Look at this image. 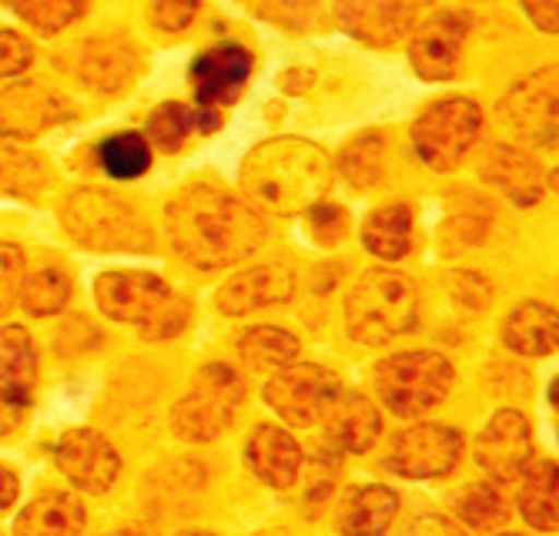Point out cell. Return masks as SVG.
Wrapping results in <instances>:
<instances>
[{"label": "cell", "mask_w": 559, "mask_h": 536, "mask_svg": "<svg viewBox=\"0 0 559 536\" xmlns=\"http://www.w3.org/2000/svg\"><path fill=\"white\" fill-rule=\"evenodd\" d=\"M282 84H285V91H292V94H295V91H305V84H312V71H301V68H298V71H288V74L282 78Z\"/></svg>", "instance_id": "cell-48"}, {"label": "cell", "mask_w": 559, "mask_h": 536, "mask_svg": "<svg viewBox=\"0 0 559 536\" xmlns=\"http://www.w3.org/2000/svg\"><path fill=\"white\" fill-rule=\"evenodd\" d=\"M175 252L194 269H225L262 249L265 222L248 202L215 188L191 184L165 209Z\"/></svg>", "instance_id": "cell-1"}, {"label": "cell", "mask_w": 559, "mask_h": 536, "mask_svg": "<svg viewBox=\"0 0 559 536\" xmlns=\"http://www.w3.org/2000/svg\"><path fill=\"white\" fill-rule=\"evenodd\" d=\"M309 228H312V238L319 241V246L332 249L348 231V212L342 205H332V202H316L309 209Z\"/></svg>", "instance_id": "cell-38"}, {"label": "cell", "mask_w": 559, "mask_h": 536, "mask_svg": "<svg viewBox=\"0 0 559 536\" xmlns=\"http://www.w3.org/2000/svg\"><path fill=\"white\" fill-rule=\"evenodd\" d=\"M399 513V493L382 483L348 490L338 503V529L345 536H382Z\"/></svg>", "instance_id": "cell-24"}, {"label": "cell", "mask_w": 559, "mask_h": 536, "mask_svg": "<svg viewBox=\"0 0 559 536\" xmlns=\"http://www.w3.org/2000/svg\"><path fill=\"white\" fill-rule=\"evenodd\" d=\"M81 529L84 503L71 493H44L14 520V536H78Z\"/></svg>", "instance_id": "cell-25"}, {"label": "cell", "mask_w": 559, "mask_h": 536, "mask_svg": "<svg viewBox=\"0 0 559 536\" xmlns=\"http://www.w3.org/2000/svg\"><path fill=\"white\" fill-rule=\"evenodd\" d=\"M71 118L74 105L44 84L21 81L11 87H0V138L27 141Z\"/></svg>", "instance_id": "cell-13"}, {"label": "cell", "mask_w": 559, "mask_h": 536, "mask_svg": "<svg viewBox=\"0 0 559 536\" xmlns=\"http://www.w3.org/2000/svg\"><path fill=\"white\" fill-rule=\"evenodd\" d=\"M241 184L251 202L275 215L309 212L332 184V162L305 138H272L251 148L241 165Z\"/></svg>", "instance_id": "cell-2"}, {"label": "cell", "mask_w": 559, "mask_h": 536, "mask_svg": "<svg viewBox=\"0 0 559 536\" xmlns=\"http://www.w3.org/2000/svg\"><path fill=\"white\" fill-rule=\"evenodd\" d=\"M362 246L385 262L405 259L413 252V209L405 202L376 209L362 225Z\"/></svg>", "instance_id": "cell-26"}, {"label": "cell", "mask_w": 559, "mask_h": 536, "mask_svg": "<svg viewBox=\"0 0 559 536\" xmlns=\"http://www.w3.org/2000/svg\"><path fill=\"white\" fill-rule=\"evenodd\" d=\"M245 456H248L251 469H255V476L262 483L275 486V490L292 486L301 469V450L292 440V432H285L282 426H272V422H262L248 436Z\"/></svg>", "instance_id": "cell-21"}, {"label": "cell", "mask_w": 559, "mask_h": 536, "mask_svg": "<svg viewBox=\"0 0 559 536\" xmlns=\"http://www.w3.org/2000/svg\"><path fill=\"white\" fill-rule=\"evenodd\" d=\"M141 71V58L134 44L124 37H94L84 40L78 55V74L84 84L97 87L100 94H121L134 84Z\"/></svg>", "instance_id": "cell-19"}, {"label": "cell", "mask_w": 559, "mask_h": 536, "mask_svg": "<svg viewBox=\"0 0 559 536\" xmlns=\"http://www.w3.org/2000/svg\"><path fill=\"white\" fill-rule=\"evenodd\" d=\"M332 443L345 453H369L382 432L379 409L362 393H338V400L325 409Z\"/></svg>", "instance_id": "cell-23"}, {"label": "cell", "mask_w": 559, "mask_h": 536, "mask_svg": "<svg viewBox=\"0 0 559 536\" xmlns=\"http://www.w3.org/2000/svg\"><path fill=\"white\" fill-rule=\"evenodd\" d=\"M372 379H376V393L389 413L402 419H416L449 396L452 366L445 356L429 349L395 353L376 366Z\"/></svg>", "instance_id": "cell-5"}, {"label": "cell", "mask_w": 559, "mask_h": 536, "mask_svg": "<svg viewBox=\"0 0 559 536\" xmlns=\"http://www.w3.org/2000/svg\"><path fill=\"white\" fill-rule=\"evenodd\" d=\"M198 11H201V0H158L151 21L165 34H181L194 24Z\"/></svg>", "instance_id": "cell-41"}, {"label": "cell", "mask_w": 559, "mask_h": 536, "mask_svg": "<svg viewBox=\"0 0 559 536\" xmlns=\"http://www.w3.org/2000/svg\"><path fill=\"white\" fill-rule=\"evenodd\" d=\"M452 296H455V302H460V306H466L473 312H483L489 296H492V288H489V282L479 272H460V275L452 278Z\"/></svg>", "instance_id": "cell-43"}, {"label": "cell", "mask_w": 559, "mask_h": 536, "mask_svg": "<svg viewBox=\"0 0 559 536\" xmlns=\"http://www.w3.org/2000/svg\"><path fill=\"white\" fill-rule=\"evenodd\" d=\"M342 382L319 362L285 366L265 385V403L292 426H312L338 400Z\"/></svg>", "instance_id": "cell-8"}, {"label": "cell", "mask_w": 559, "mask_h": 536, "mask_svg": "<svg viewBox=\"0 0 559 536\" xmlns=\"http://www.w3.org/2000/svg\"><path fill=\"white\" fill-rule=\"evenodd\" d=\"M292 296H295V272L288 265H251L218 288L215 306L225 315H248L265 306H282Z\"/></svg>", "instance_id": "cell-18"}, {"label": "cell", "mask_w": 559, "mask_h": 536, "mask_svg": "<svg viewBox=\"0 0 559 536\" xmlns=\"http://www.w3.org/2000/svg\"><path fill=\"white\" fill-rule=\"evenodd\" d=\"M175 291L151 272H105L94 282V302L115 322L147 325L168 302Z\"/></svg>", "instance_id": "cell-12"}, {"label": "cell", "mask_w": 559, "mask_h": 536, "mask_svg": "<svg viewBox=\"0 0 559 536\" xmlns=\"http://www.w3.org/2000/svg\"><path fill=\"white\" fill-rule=\"evenodd\" d=\"M241 400H245V385L238 372L225 362H209L194 376L188 396L175 403L171 429L185 443H212L231 422Z\"/></svg>", "instance_id": "cell-6"}, {"label": "cell", "mask_w": 559, "mask_h": 536, "mask_svg": "<svg viewBox=\"0 0 559 536\" xmlns=\"http://www.w3.org/2000/svg\"><path fill=\"white\" fill-rule=\"evenodd\" d=\"M191 131H194V111L185 108L181 102H165L151 111L144 138L147 144H158L162 152H181V144Z\"/></svg>", "instance_id": "cell-35"}, {"label": "cell", "mask_w": 559, "mask_h": 536, "mask_svg": "<svg viewBox=\"0 0 559 536\" xmlns=\"http://www.w3.org/2000/svg\"><path fill=\"white\" fill-rule=\"evenodd\" d=\"M559 71L556 64H546L526 78H520L502 97V118L523 141L556 148V91Z\"/></svg>", "instance_id": "cell-9"}, {"label": "cell", "mask_w": 559, "mask_h": 536, "mask_svg": "<svg viewBox=\"0 0 559 536\" xmlns=\"http://www.w3.org/2000/svg\"><path fill=\"white\" fill-rule=\"evenodd\" d=\"M455 513L473 529H492L506 523V503L489 483H473L455 497Z\"/></svg>", "instance_id": "cell-36"}, {"label": "cell", "mask_w": 559, "mask_h": 536, "mask_svg": "<svg viewBox=\"0 0 559 536\" xmlns=\"http://www.w3.org/2000/svg\"><path fill=\"white\" fill-rule=\"evenodd\" d=\"M338 171L355 188L379 184V178L385 175V134L379 131L355 134L338 155Z\"/></svg>", "instance_id": "cell-32"}, {"label": "cell", "mask_w": 559, "mask_h": 536, "mask_svg": "<svg viewBox=\"0 0 559 536\" xmlns=\"http://www.w3.org/2000/svg\"><path fill=\"white\" fill-rule=\"evenodd\" d=\"M8 4L37 34L55 37V34H61L64 27H71L74 21L84 17L91 0H8Z\"/></svg>", "instance_id": "cell-34"}, {"label": "cell", "mask_w": 559, "mask_h": 536, "mask_svg": "<svg viewBox=\"0 0 559 536\" xmlns=\"http://www.w3.org/2000/svg\"><path fill=\"white\" fill-rule=\"evenodd\" d=\"M188 319H191L188 299L175 296L155 319H151L147 325H141V332H144V338H151V343H165V338H175L188 325Z\"/></svg>", "instance_id": "cell-40"}, {"label": "cell", "mask_w": 559, "mask_h": 536, "mask_svg": "<svg viewBox=\"0 0 559 536\" xmlns=\"http://www.w3.org/2000/svg\"><path fill=\"white\" fill-rule=\"evenodd\" d=\"M489 231V215L483 209H466V212H452L445 225L439 228V249L445 255H460L486 238Z\"/></svg>", "instance_id": "cell-37"}, {"label": "cell", "mask_w": 559, "mask_h": 536, "mask_svg": "<svg viewBox=\"0 0 559 536\" xmlns=\"http://www.w3.org/2000/svg\"><path fill=\"white\" fill-rule=\"evenodd\" d=\"M423 0H335V24L352 40L392 47L419 21Z\"/></svg>", "instance_id": "cell-14"}, {"label": "cell", "mask_w": 559, "mask_h": 536, "mask_svg": "<svg viewBox=\"0 0 559 536\" xmlns=\"http://www.w3.org/2000/svg\"><path fill=\"white\" fill-rule=\"evenodd\" d=\"M476 463L499 483L516 479L533 453V429L520 409H499L476 436Z\"/></svg>", "instance_id": "cell-15"}, {"label": "cell", "mask_w": 559, "mask_h": 536, "mask_svg": "<svg viewBox=\"0 0 559 536\" xmlns=\"http://www.w3.org/2000/svg\"><path fill=\"white\" fill-rule=\"evenodd\" d=\"M94 158L100 168H105L108 178L134 181V178L147 175V168H151V144L138 131H118V134H108L97 141Z\"/></svg>", "instance_id": "cell-28"}, {"label": "cell", "mask_w": 559, "mask_h": 536, "mask_svg": "<svg viewBox=\"0 0 559 536\" xmlns=\"http://www.w3.org/2000/svg\"><path fill=\"white\" fill-rule=\"evenodd\" d=\"M121 536H144V533H134V529H128V533H121Z\"/></svg>", "instance_id": "cell-49"}, {"label": "cell", "mask_w": 559, "mask_h": 536, "mask_svg": "<svg viewBox=\"0 0 559 536\" xmlns=\"http://www.w3.org/2000/svg\"><path fill=\"white\" fill-rule=\"evenodd\" d=\"M523 8H526L530 21L536 24V31L556 34V27H559V0H523Z\"/></svg>", "instance_id": "cell-46"}, {"label": "cell", "mask_w": 559, "mask_h": 536, "mask_svg": "<svg viewBox=\"0 0 559 536\" xmlns=\"http://www.w3.org/2000/svg\"><path fill=\"white\" fill-rule=\"evenodd\" d=\"M405 536H466V529L439 513H423L419 520L409 523V533Z\"/></svg>", "instance_id": "cell-45"}, {"label": "cell", "mask_w": 559, "mask_h": 536, "mask_svg": "<svg viewBox=\"0 0 559 536\" xmlns=\"http://www.w3.org/2000/svg\"><path fill=\"white\" fill-rule=\"evenodd\" d=\"M61 225L91 252H151L155 235L144 218L105 188H78L61 205Z\"/></svg>", "instance_id": "cell-4"}, {"label": "cell", "mask_w": 559, "mask_h": 536, "mask_svg": "<svg viewBox=\"0 0 559 536\" xmlns=\"http://www.w3.org/2000/svg\"><path fill=\"white\" fill-rule=\"evenodd\" d=\"M31 58H34L31 44L21 34L0 27V78H14V74L27 71Z\"/></svg>", "instance_id": "cell-42"}, {"label": "cell", "mask_w": 559, "mask_h": 536, "mask_svg": "<svg viewBox=\"0 0 559 536\" xmlns=\"http://www.w3.org/2000/svg\"><path fill=\"white\" fill-rule=\"evenodd\" d=\"M419 322V288L409 275L372 269L352 285L345 299V329L355 343L385 346Z\"/></svg>", "instance_id": "cell-3"}, {"label": "cell", "mask_w": 559, "mask_h": 536, "mask_svg": "<svg viewBox=\"0 0 559 536\" xmlns=\"http://www.w3.org/2000/svg\"><path fill=\"white\" fill-rule=\"evenodd\" d=\"M27 403H31V396L21 393V389L0 385V436H8V432H14L21 426Z\"/></svg>", "instance_id": "cell-44"}, {"label": "cell", "mask_w": 559, "mask_h": 536, "mask_svg": "<svg viewBox=\"0 0 559 536\" xmlns=\"http://www.w3.org/2000/svg\"><path fill=\"white\" fill-rule=\"evenodd\" d=\"M463 456V436L452 426L419 422L395 436L385 466L405 479H442Z\"/></svg>", "instance_id": "cell-10"}, {"label": "cell", "mask_w": 559, "mask_h": 536, "mask_svg": "<svg viewBox=\"0 0 559 536\" xmlns=\"http://www.w3.org/2000/svg\"><path fill=\"white\" fill-rule=\"evenodd\" d=\"M301 343L278 325H255L238 338V356L251 369H278L288 366L298 356Z\"/></svg>", "instance_id": "cell-30"}, {"label": "cell", "mask_w": 559, "mask_h": 536, "mask_svg": "<svg viewBox=\"0 0 559 536\" xmlns=\"http://www.w3.org/2000/svg\"><path fill=\"white\" fill-rule=\"evenodd\" d=\"M17 493H21L17 476H14L8 466H0V513H4V510L17 500Z\"/></svg>", "instance_id": "cell-47"}, {"label": "cell", "mask_w": 559, "mask_h": 536, "mask_svg": "<svg viewBox=\"0 0 559 536\" xmlns=\"http://www.w3.org/2000/svg\"><path fill=\"white\" fill-rule=\"evenodd\" d=\"M37 379V349L27 329L0 325V385L31 393Z\"/></svg>", "instance_id": "cell-31"}, {"label": "cell", "mask_w": 559, "mask_h": 536, "mask_svg": "<svg viewBox=\"0 0 559 536\" xmlns=\"http://www.w3.org/2000/svg\"><path fill=\"white\" fill-rule=\"evenodd\" d=\"M483 131V108L469 97H442L413 124V148L432 171H452Z\"/></svg>", "instance_id": "cell-7"}, {"label": "cell", "mask_w": 559, "mask_h": 536, "mask_svg": "<svg viewBox=\"0 0 559 536\" xmlns=\"http://www.w3.org/2000/svg\"><path fill=\"white\" fill-rule=\"evenodd\" d=\"M499 536H526V533H499Z\"/></svg>", "instance_id": "cell-50"}, {"label": "cell", "mask_w": 559, "mask_h": 536, "mask_svg": "<svg viewBox=\"0 0 559 536\" xmlns=\"http://www.w3.org/2000/svg\"><path fill=\"white\" fill-rule=\"evenodd\" d=\"M55 463L81 493H91V497L108 493L121 476L118 450L97 429H87V426L68 429L61 436L55 446Z\"/></svg>", "instance_id": "cell-11"}, {"label": "cell", "mask_w": 559, "mask_h": 536, "mask_svg": "<svg viewBox=\"0 0 559 536\" xmlns=\"http://www.w3.org/2000/svg\"><path fill=\"white\" fill-rule=\"evenodd\" d=\"M523 486H520V513L533 529H556L559 520V503H556V463L552 460H539L530 469L520 473Z\"/></svg>", "instance_id": "cell-27"}, {"label": "cell", "mask_w": 559, "mask_h": 536, "mask_svg": "<svg viewBox=\"0 0 559 536\" xmlns=\"http://www.w3.org/2000/svg\"><path fill=\"white\" fill-rule=\"evenodd\" d=\"M483 175L489 184H496L506 194V199L523 209L536 205L546 194V178H543L539 162L530 152L516 148V144H496L486 158Z\"/></svg>", "instance_id": "cell-20"}, {"label": "cell", "mask_w": 559, "mask_h": 536, "mask_svg": "<svg viewBox=\"0 0 559 536\" xmlns=\"http://www.w3.org/2000/svg\"><path fill=\"white\" fill-rule=\"evenodd\" d=\"M24 282V252L11 241H0V315H8L17 302Z\"/></svg>", "instance_id": "cell-39"}, {"label": "cell", "mask_w": 559, "mask_h": 536, "mask_svg": "<svg viewBox=\"0 0 559 536\" xmlns=\"http://www.w3.org/2000/svg\"><path fill=\"white\" fill-rule=\"evenodd\" d=\"M251 51L235 40H222L191 61V87L201 108H218L238 102L245 81L251 78Z\"/></svg>", "instance_id": "cell-16"}, {"label": "cell", "mask_w": 559, "mask_h": 536, "mask_svg": "<svg viewBox=\"0 0 559 536\" xmlns=\"http://www.w3.org/2000/svg\"><path fill=\"white\" fill-rule=\"evenodd\" d=\"M50 184L47 162L27 148H17L11 141H0V191L14 199H37Z\"/></svg>", "instance_id": "cell-29"}, {"label": "cell", "mask_w": 559, "mask_h": 536, "mask_svg": "<svg viewBox=\"0 0 559 536\" xmlns=\"http://www.w3.org/2000/svg\"><path fill=\"white\" fill-rule=\"evenodd\" d=\"M17 299L31 315H55L71 299V275L64 269H55V265L37 269L34 275H27L21 282Z\"/></svg>", "instance_id": "cell-33"}, {"label": "cell", "mask_w": 559, "mask_h": 536, "mask_svg": "<svg viewBox=\"0 0 559 536\" xmlns=\"http://www.w3.org/2000/svg\"><path fill=\"white\" fill-rule=\"evenodd\" d=\"M502 343L516 356L543 359L552 356L559 346V319L556 309L546 302H523L502 322Z\"/></svg>", "instance_id": "cell-22"}, {"label": "cell", "mask_w": 559, "mask_h": 536, "mask_svg": "<svg viewBox=\"0 0 559 536\" xmlns=\"http://www.w3.org/2000/svg\"><path fill=\"white\" fill-rule=\"evenodd\" d=\"M469 34V17L455 14V11H442L432 21H426L409 44V61L413 71L423 81H449L455 71H460V55Z\"/></svg>", "instance_id": "cell-17"}]
</instances>
